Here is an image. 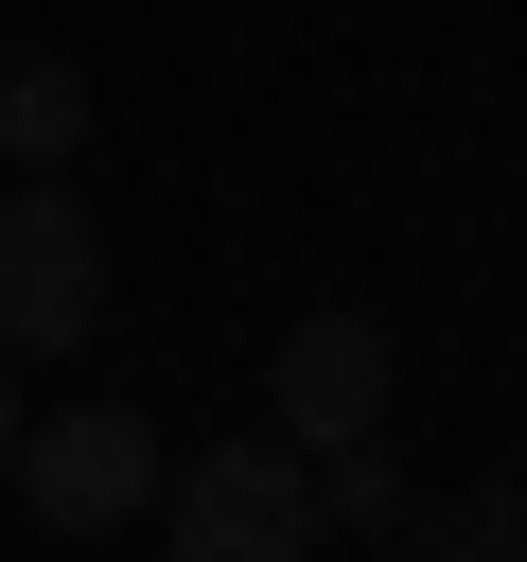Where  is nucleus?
Wrapping results in <instances>:
<instances>
[{
    "label": "nucleus",
    "mask_w": 527,
    "mask_h": 562,
    "mask_svg": "<svg viewBox=\"0 0 527 562\" xmlns=\"http://www.w3.org/2000/svg\"><path fill=\"white\" fill-rule=\"evenodd\" d=\"M18 509L53 527V544H105V527H141L158 509V422L141 404H53V422H18Z\"/></svg>",
    "instance_id": "1"
},
{
    "label": "nucleus",
    "mask_w": 527,
    "mask_h": 562,
    "mask_svg": "<svg viewBox=\"0 0 527 562\" xmlns=\"http://www.w3.org/2000/svg\"><path fill=\"white\" fill-rule=\"evenodd\" d=\"M105 316V228L70 176H18L0 193V351H70Z\"/></svg>",
    "instance_id": "2"
},
{
    "label": "nucleus",
    "mask_w": 527,
    "mask_h": 562,
    "mask_svg": "<svg viewBox=\"0 0 527 562\" xmlns=\"http://www.w3.org/2000/svg\"><path fill=\"white\" fill-rule=\"evenodd\" d=\"M176 544L193 562H299L316 544V457L299 439H211L176 474Z\"/></svg>",
    "instance_id": "3"
},
{
    "label": "nucleus",
    "mask_w": 527,
    "mask_h": 562,
    "mask_svg": "<svg viewBox=\"0 0 527 562\" xmlns=\"http://www.w3.org/2000/svg\"><path fill=\"white\" fill-rule=\"evenodd\" d=\"M264 386H281V439H299V457L386 439V334H369L351 299H316V316L281 334V369H264Z\"/></svg>",
    "instance_id": "4"
},
{
    "label": "nucleus",
    "mask_w": 527,
    "mask_h": 562,
    "mask_svg": "<svg viewBox=\"0 0 527 562\" xmlns=\"http://www.w3.org/2000/svg\"><path fill=\"white\" fill-rule=\"evenodd\" d=\"M0 158L18 176H70L88 158V70L70 53H0Z\"/></svg>",
    "instance_id": "5"
},
{
    "label": "nucleus",
    "mask_w": 527,
    "mask_h": 562,
    "mask_svg": "<svg viewBox=\"0 0 527 562\" xmlns=\"http://www.w3.org/2000/svg\"><path fill=\"white\" fill-rule=\"evenodd\" d=\"M0 457H18V386H0Z\"/></svg>",
    "instance_id": "6"
}]
</instances>
